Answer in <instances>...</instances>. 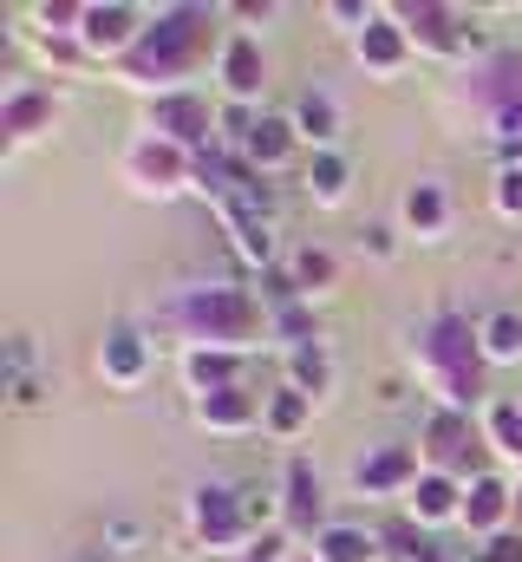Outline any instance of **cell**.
<instances>
[{"label":"cell","mask_w":522,"mask_h":562,"mask_svg":"<svg viewBox=\"0 0 522 562\" xmlns=\"http://www.w3.org/2000/svg\"><path fill=\"white\" fill-rule=\"evenodd\" d=\"M249 413H256V406H249L236 386H223V393H209V400H203V419H209V425H249Z\"/></svg>","instance_id":"16"},{"label":"cell","mask_w":522,"mask_h":562,"mask_svg":"<svg viewBox=\"0 0 522 562\" xmlns=\"http://www.w3.org/2000/svg\"><path fill=\"white\" fill-rule=\"evenodd\" d=\"M137 170H144V177H157V183H177V170H183V164H177V150H170V144H144V150H137Z\"/></svg>","instance_id":"20"},{"label":"cell","mask_w":522,"mask_h":562,"mask_svg":"<svg viewBox=\"0 0 522 562\" xmlns=\"http://www.w3.org/2000/svg\"><path fill=\"white\" fill-rule=\"evenodd\" d=\"M130 7H92L86 13V46H125L130 40Z\"/></svg>","instance_id":"8"},{"label":"cell","mask_w":522,"mask_h":562,"mask_svg":"<svg viewBox=\"0 0 522 562\" xmlns=\"http://www.w3.org/2000/svg\"><path fill=\"white\" fill-rule=\"evenodd\" d=\"M137 367H144L137 334H112V340H105V373H112V380H137Z\"/></svg>","instance_id":"14"},{"label":"cell","mask_w":522,"mask_h":562,"mask_svg":"<svg viewBox=\"0 0 522 562\" xmlns=\"http://www.w3.org/2000/svg\"><path fill=\"white\" fill-rule=\"evenodd\" d=\"M438 216H444V203H438V190H411V223H424V229H431Z\"/></svg>","instance_id":"28"},{"label":"cell","mask_w":522,"mask_h":562,"mask_svg":"<svg viewBox=\"0 0 522 562\" xmlns=\"http://www.w3.org/2000/svg\"><path fill=\"white\" fill-rule=\"evenodd\" d=\"M405 471H411V451H379V458H373V464H366L360 477H366L373 491H386V484H398Z\"/></svg>","instance_id":"18"},{"label":"cell","mask_w":522,"mask_h":562,"mask_svg":"<svg viewBox=\"0 0 522 562\" xmlns=\"http://www.w3.org/2000/svg\"><path fill=\"white\" fill-rule=\"evenodd\" d=\"M294 380H300L307 393H320V386H327V360H320L314 347H300V353H294Z\"/></svg>","instance_id":"25"},{"label":"cell","mask_w":522,"mask_h":562,"mask_svg":"<svg viewBox=\"0 0 522 562\" xmlns=\"http://www.w3.org/2000/svg\"><path fill=\"white\" fill-rule=\"evenodd\" d=\"M46 112H53V105H46L39 92H26V99H13V105H7V119H0V125H7L13 138H20V132H33V125H39Z\"/></svg>","instance_id":"19"},{"label":"cell","mask_w":522,"mask_h":562,"mask_svg":"<svg viewBox=\"0 0 522 562\" xmlns=\"http://www.w3.org/2000/svg\"><path fill=\"white\" fill-rule=\"evenodd\" d=\"M490 431H497V445H503V451H517V458H522V413H517V406H497V413H490Z\"/></svg>","instance_id":"23"},{"label":"cell","mask_w":522,"mask_h":562,"mask_svg":"<svg viewBox=\"0 0 522 562\" xmlns=\"http://www.w3.org/2000/svg\"><path fill=\"white\" fill-rule=\"evenodd\" d=\"M340 177H347V170H340V157H320V164H314V177H307V183H314V190H320V196H340Z\"/></svg>","instance_id":"26"},{"label":"cell","mask_w":522,"mask_h":562,"mask_svg":"<svg viewBox=\"0 0 522 562\" xmlns=\"http://www.w3.org/2000/svg\"><path fill=\"white\" fill-rule=\"evenodd\" d=\"M294 276H300V281H327V276H333V262H327V256H314V249H307V256H300V262H294Z\"/></svg>","instance_id":"30"},{"label":"cell","mask_w":522,"mask_h":562,"mask_svg":"<svg viewBox=\"0 0 522 562\" xmlns=\"http://www.w3.org/2000/svg\"><path fill=\"white\" fill-rule=\"evenodd\" d=\"M405 20L418 26V40H424V46H444V53L457 46V33H451V13H444V7H405Z\"/></svg>","instance_id":"11"},{"label":"cell","mask_w":522,"mask_h":562,"mask_svg":"<svg viewBox=\"0 0 522 562\" xmlns=\"http://www.w3.org/2000/svg\"><path fill=\"white\" fill-rule=\"evenodd\" d=\"M223 72H229V92H256L261 86V53L249 40H236V46L223 53Z\"/></svg>","instance_id":"10"},{"label":"cell","mask_w":522,"mask_h":562,"mask_svg":"<svg viewBox=\"0 0 522 562\" xmlns=\"http://www.w3.org/2000/svg\"><path fill=\"white\" fill-rule=\"evenodd\" d=\"M451 504H457L451 477H424L418 484V517H451Z\"/></svg>","instance_id":"21"},{"label":"cell","mask_w":522,"mask_h":562,"mask_svg":"<svg viewBox=\"0 0 522 562\" xmlns=\"http://www.w3.org/2000/svg\"><path fill=\"white\" fill-rule=\"evenodd\" d=\"M503 510H510V491H503L497 477H477V491L464 497V524H470V530H490Z\"/></svg>","instance_id":"7"},{"label":"cell","mask_w":522,"mask_h":562,"mask_svg":"<svg viewBox=\"0 0 522 562\" xmlns=\"http://www.w3.org/2000/svg\"><path fill=\"white\" fill-rule=\"evenodd\" d=\"M320 562H373V543L360 530H327L320 537Z\"/></svg>","instance_id":"15"},{"label":"cell","mask_w":522,"mask_h":562,"mask_svg":"<svg viewBox=\"0 0 522 562\" xmlns=\"http://www.w3.org/2000/svg\"><path fill=\"white\" fill-rule=\"evenodd\" d=\"M484 353H490V360H517L522 353V314H497V321L484 327Z\"/></svg>","instance_id":"13"},{"label":"cell","mask_w":522,"mask_h":562,"mask_svg":"<svg viewBox=\"0 0 522 562\" xmlns=\"http://www.w3.org/2000/svg\"><path fill=\"white\" fill-rule=\"evenodd\" d=\"M300 132H307V138H333V105L307 92V99H300Z\"/></svg>","instance_id":"22"},{"label":"cell","mask_w":522,"mask_h":562,"mask_svg":"<svg viewBox=\"0 0 522 562\" xmlns=\"http://www.w3.org/2000/svg\"><path fill=\"white\" fill-rule=\"evenodd\" d=\"M287 510H294L300 524L320 517V477H314L307 464H287Z\"/></svg>","instance_id":"9"},{"label":"cell","mask_w":522,"mask_h":562,"mask_svg":"<svg viewBox=\"0 0 522 562\" xmlns=\"http://www.w3.org/2000/svg\"><path fill=\"white\" fill-rule=\"evenodd\" d=\"M497 183H503V190H497V203H503V210L517 216V210H522V170H503Z\"/></svg>","instance_id":"29"},{"label":"cell","mask_w":522,"mask_h":562,"mask_svg":"<svg viewBox=\"0 0 522 562\" xmlns=\"http://www.w3.org/2000/svg\"><path fill=\"white\" fill-rule=\"evenodd\" d=\"M398 53H405V40H398V26H386V20L360 33V59L366 66H398Z\"/></svg>","instance_id":"12"},{"label":"cell","mask_w":522,"mask_h":562,"mask_svg":"<svg viewBox=\"0 0 522 562\" xmlns=\"http://www.w3.org/2000/svg\"><path fill=\"white\" fill-rule=\"evenodd\" d=\"M424 353H431V367L451 373V400H457V406L477 400V347H470V327H464V321H438Z\"/></svg>","instance_id":"3"},{"label":"cell","mask_w":522,"mask_h":562,"mask_svg":"<svg viewBox=\"0 0 522 562\" xmlns=\"http://www.w3.org/2000/svg\"><path fill=\"white\" fill-rule=\"evenodd\" d=\"M249 157H256V164H281V157H287V125L256 119V132H249Z\"/></svg>","instance_id":"17"},{"label":"cell","mask_w":522,"mask_h":562,"mask_svg":"<svg viewBox=\"0 0 522 562\" xmlns=\"http://www.w3.org/2000/svg\"><path fill=\"white\" fill-rule=\"evenodd\" d=\"M196 46H203V13H190V7H183V13H163V20L137 40L130 66H137V72H170V66H183Z\"/></svg>","instance_id":"1"},{"label":"cell","mask_w":522,"mask_h":562,"mask_svg":"<svg viewBox=\"0 0 522 562\" xmlns=\"http://www.w3.org/2000/svg\"><path fill=\"white\" fill-rule=\"evenodd\" d=\"M183 314H190L209 340H242V334L256 327V307H249L236 288H196V294L183 301Z\"/></svg>","instance_id":"2"},{"label":"cell","mask_w":522,"mask_h":562,"mask_svg":"<svg viewBox=\"0 0 522 562\" xmlns=\"http://www.w3.org/2000/svg\"><path fill=\"white\" fill-rule=\"evenodd\" d=\"M300 413H307V400H300V393H281V400H274V413H268V419L281 425V431H294V425H300Z\"/></svg>","instance_id":"27"},{"label":"cell","mask_w":522,"mask_h":562,"mask_svg":"<svg viewBox=\"0 0 522 562\" xmlns=\"http://www.w3.org/2000/svg\"><path fill=\"white\" fill-rule=\"evenodd\" d=\"M477 562H522V537H497V543H490Z\"/></svg>","instance_id":"31"},{"label":"cell","mask_w":522,"mask_h":562,"mask_svg":"<svg viewBox=\"0 0 522 562\" xmlns=\"http://www.w3.org/2000/svg\"><path fill=\"white\" fill-rule=\"evenodd\" d=\"M229 373H236V367H229L223 353H196V360H190V380H196V386H223Z\"/></svg>","instance_id":"24"},{"label":"cell","mask_w":522,"mask_h":562,"mask_svg":"<svg viewBox=\"0 0 522 562\" xmlns=\"http://www.w3.org/2000/svg\"><path fill=\"white\" fill-rule=\"evenodd\" d=\"M424 445H431V458L451 464V471L477 464V438H470V419H464V413H438L431 431H424Z\"/></svg>","instance_id":"4"},{"label":"cell","mask_w":522,"mask_h":562,"mask_svg":"<svg viewBox=\"0 0 522 562\" xmlns=\"http://www.w3.org/2000/svg\"><path fill=\"white\" fill-rule=\"evenodd\" d=\"M157 132H170L177 144H196L209 132V105L203 99H157Z\"/></svg>","instance_id":"6"},{"label":"cell","mask_w":522,"mask_h":562,"mask_svg":"<svg viewBox=\"0 0 522 562\" xmlns=\"http://www.w3.org/2000/svg\"><path fill=\"white\" fill-rule=\"evenodd\" d=\"M242 517H249V510H236L229 491H196V530H203L209 543H236V537H242Z\"/></svg>","instance_id":"5"}]
</instances>
